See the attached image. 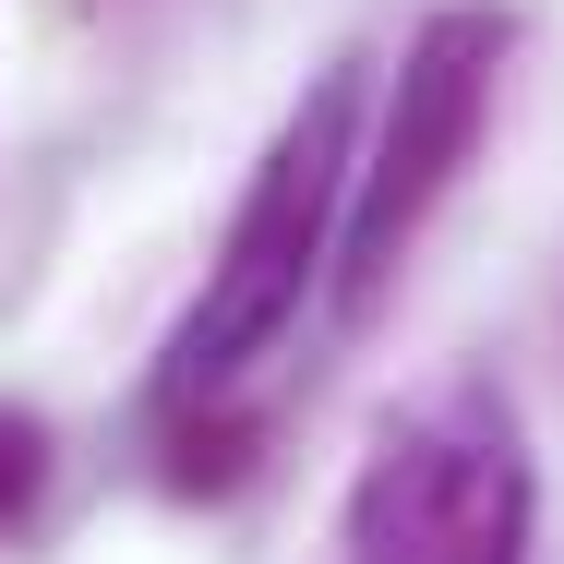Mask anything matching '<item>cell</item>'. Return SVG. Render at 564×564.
Wrapping results in <instances>:
<instances>
[{
	"label": "cell",
	"mask_w": 564,
	"mask_h": 564,
	"mask_svg": "<svg viewBox=\"0 0 564 564\" xmlns=\"http://www.w3.org/2000/svg\"><path fill=\"white\" fill-rule=\"evenodd\" d=\"M505 48H517V12H505V0H445V12H421V36L397 48L384 132H372V156L348 169V205H337V325H372L384 289L409 276L433 205L456 193V169H468L480 132H492Z\"/></svg>",
	"instance_id": "2"
},
{
	"label": "cell",
	"mask_w": 564,
	"mask_h": 564,
	"mask_svg": "<svg viewBox=\"0 0 564 564\" xmlns=\"http://www.w3.org/2000/svg\"><path fill=\"white\" fill-rule=\"evenodd\" d=\"M348 564H529L541 529V480H529V433L492 384H433L409 397L360 480H348Z\"/></svg>",
	"instance_id": "3"
},
{
	"label": "cell",
	"mask_w": 564,
	"mask_h": 564,
	"mask_svg": "<svg viewBox=\"0 0 564 564\" xmlns=\"http://www.w3.org/2000/svg\"><path fill=\"white\" fill-rule=\"evenodd\" d=\"M48 505V421L36 409H0V541Z\"/></svg>",
	"instance_id": "4"
},
{
	"label": "cell",
	"mask_w": 564,
	"mask_h": 564,
	"mask_svg": "<svg viewBox=\"0 0 564 564\" xmlns=\"http://www.w3.org/2000/svg\"><path fill=\"white\" fill-rule=\"evenodd\" d=\"M360 61H337L289 132L264 144V169H252V193H240V217H228L217 264H205V301L181 313V337H169V372H156V421H193V409H240V384H252V360H276V337L301 325V301H313V276H325V252H337V205H348V169H360Z\"/></svg>",
	"instance_id": "1"
}]
</instances>
